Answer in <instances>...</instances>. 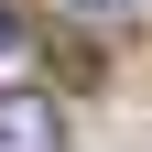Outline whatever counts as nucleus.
<instances>
[{
	"label": "nucleus",
	"mask_w": 152,
	"mask_h": 152,
	"mask_svg": "<svg viewBox=\"0 0 152 152\" xmlns=\"http://www.w3.org/2000/svg\"><path fill=\"white\" fill-rule=\"evenodd\" d=\"M0 152H65V120H54V98L11 87V98H0Z\"/></svg>",
	"instance_id": "f257e3e1"
},
{
	"label": "nucleus",
	"mask_w": 152,
	"mask_h": 152,
	"mask_svg": "<svg viewBox=\"0 0 152 152\" xmlns=\"http://www.w3.org/2000/svg\"><path fill=\"white\" fill-rule=\"evenodd\" d=\"M76 11H130V0H76Z\"/></svg>",
	"instance_id": "7ed1b4c3"
},
{
	"label": "nucleus",
	"mask_w": 152,
	"mask_h": 152,
	"mask_svg": "<svg viewBox=\"0 0 152 152\" xmlns=\"http://www.w3.org/2000/svg\"><path fill=\"white\" fill-rule=\"evenodd\" d=\"M11 44H22V11H11V0H0V54H11Z\"/></svg>",
	"instance_id": "f03ea898"
}]
</instances>
